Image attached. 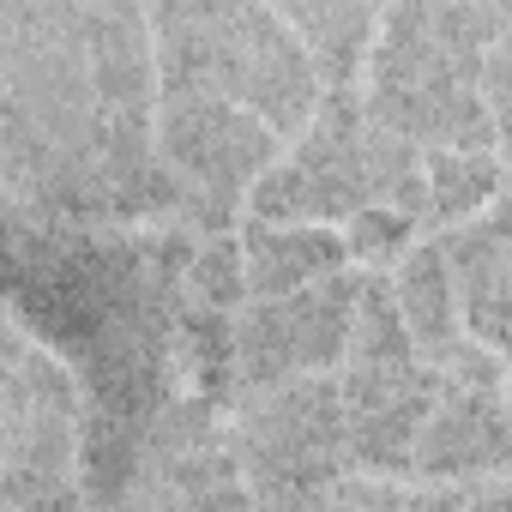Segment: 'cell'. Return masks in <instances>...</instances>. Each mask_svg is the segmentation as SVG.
I'll list each match as a JSON object with an SVG mask.
<instances>
[{
	"mask_svg": "<svg viewBox=\"0 0 512 512\" xmlns=\"http://www.w3.org/2000/svg\"><path fill=\"white\" fill-rule=\"evenodd\" d=\"M290 19V31H308V37H320L314 49H320V67L332 73V79H344L350 73V61H356V43L380 25L374 13H308V7H290L284 13Z\"/></svg>",
	"mask_w": 512,
	"mask_h": 512,
	"instance_id": "7",
	"label": "cell"
},
{
	"mask_svg": "<svg viewBox=\"0 0 512 512\" xmlns=\"http://www.w3.org/2000/svg\"><path fill=\"white\" fill-rule=\"evenodd\" d=\"M344 314H350V284H326V296H296L290 308L253 314L241 326L247 374L266 380V374H284V368H302V362H326L338 350Z\"/></svg>",
	"mask_w": 512,
	"mask_h": 512,
	"instance_id": "4",
	"label": "cell"
},
{
	"mask_svg": "<svg viewBox=\"0 0 512 512\" xmlns=\"http://www.w3.org/2000/svg\"><path fill=\"white\" fill-rule=\"evenodd\" d=\"M169 37V73L223 79L229 91L253 97L278 127H302L314 103V67L278 13H151Z\"/></svg>",
	"mask_w": 512,
	"mask_h": 512,
	"instance_id": "1",
	"label": "cell"
},
{
	"mask_svg": "<svg viewBox=\"0 0 512 512\" xmlns=\"http://www.w3.org/2000/svg\"><path fill=\"white\" fill-rule=\"evenodd\" d=\"M338 235L326 229H308V235H272V229H253L247 235V260H253V290H290L326 266H338Z\"/></svg>",
	"mask_w": 512,
	"mask_h": 512,
	"instance_id": "5",
	"label": "cell"
},
{
	"mask_svg": "<svg viewBox=\"0 0 512 512\" xmlns=\"http://www.w3.org/2000/svg\"><path fill=\"white\" fill-rule=\"evenodd\" d=\"M169 151L205 187L229 193V187H241V175H253L272 157V139L241 109L211 97L199 73H169Z\"/></svg>",
	"mask_w": 512,
	"mask_h": 512,
	"instance_id": "2",
	"label": "cell"
},
{
	"mask_svg": "<svg viewBox=\"0 0 512 512\" xmlns=\"http://www.w3.org/2000/svg\"><path fill=\"white\" fill-rule=\"evenodd\" d=\"M404 302H410V320H416V338L428 350H452V308H446V278H440V253L422 247L410 272H404Z\"/></svg>",
	"mask_w": 512,
	"mask_h": 512,
	"instance_id": "6",
	"label": "cell"
},
{
	"mask_svg": "<svg viewBox=\"0 0 512 512\" xmlns=\"http://www.w3.org/2000/svg\"><path fill=\"white\" fill-rule=\"evenodd\" d=\"M428 169H434V205L440 211H458V205H476L488 187H494V169L482 163V157H446V151H434L428 157Z\"/></svg>",
	"mask_w": 512,
	"mask_h": 512,
	"instance_id": "8",
	"label": "cell"
},
{
	"mask_svg": "<svg viewBox=\"0 0 512 512\" xmlns=\"http://www.w3.org/2000/svg\"><path fill=\"white\" fill-rule=\"evenodd\" d=\"M362 193V151H356V103L350 91H338L308 139V151L278 169L266 187H260V205L266 217H296V211H350Z\"/></svg>",
	"mask_w": 512,
	"mask_h": 512,
	"instance_id": "3",
	"label": "cell"
}]
</instances>
